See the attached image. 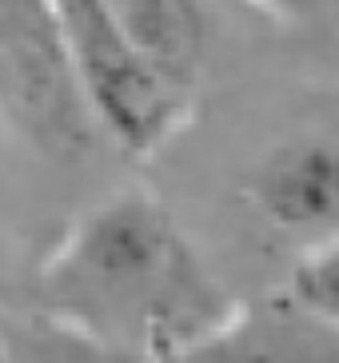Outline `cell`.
Masks as SVG:
<instances>
[{
	"label": "cell",
	"instance_id": "1",
	"mask_svg": "<svg viewBox=\"0 0 339 363\" xmlns=\"http://www.w3.org/2000/svg\"><path fill=\"white\" fill-rule=\"evenodd\" d=\"M56 33L88 108L128 152H152L168 140L184 112L188 80L152 60L120 28L112 4L64 0L56 4Z\"/></svg>",
	"mask_w": 339,
	"mask_h": 363
},
{
	"label": "cell",
	"instance_id": "2",
	"mask_svg": "<svg viewBox=\"0 0 339 363\" xmlns=\"http://www.w3.org/2000/svg\"><path fill=\"white\" fill-rule=\"evenodd\" d=\"M255 192L279 228L335 232L339 240V144L304 140L276 152L260 172Z\"/></svg>",
	"mask_w": 339,
	"mask_h": 363
},
{
	"label": "cell",
	"instance_id": "3",
	"mask_svg": "<svg viewBox=\"0 0 339 363\" xmlns=\"http://www.w3.org/2000/svg\"><path fill=\"white\" fill-rule=\"evenodd\" d=\"M172 252L168 228L148 203H116L108 208L84 235L80 264L88 276H96L104 288H128L164 272V259Z\"/></svg>",
	"mask_w": 339,
	"mask_h": 363
},
{
	"label": "cell",
	"instance_id": "4",
	"mask_svg": "<svg viewBox=\"0 0 339 363\" xmlns=\"http://www.w3.org/2000/svg\"><path fill=\"white\" fill-rule=\"evenodd\" d=\"M120 28L132 40L160 60L164 68H172L176 76L188 80L196 60H200L204 44V21L191 4H164V0H148V4H112Z\"/></svg>",
	"mask_w": 339,
	"mask_h": 363
},
{
	"label": "cell",
	"instance_id": "5",
	"mask_svg": "<svg viewBox=\"0 0 339 363\" xmlns=\"http://www.w3.org/2000/svg\"><path fill=\"white\" fill-rule=\"evenodd\" d=\"M296 299L308 311L339 323V240L319 247L316 256L296 272Z\"/></svg>",
	"mask_w": 339,
	"mask_h": 363
}]
</instances>
